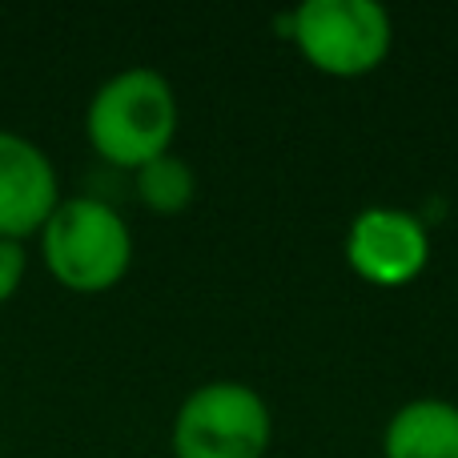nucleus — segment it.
I'll return each instance as SVG.
<instances>
[{
    "instance_id": "obj_6",
    "label": "nucleus",
    "mask_w": 458,
    "mask_h": 458,
    "mask_svg": "<svg viewBox=\"0 0 458 458\" xmlns=\"http://www.w3.org/2000/svg\"><path fill=\"white\" fill-rule=\"evenodd\" d=\"M61 198L56 161L29 133L0 125V237L24 245L37 242Z\"/></svg>"
},
{
    "instance_id": "obj_4",
    "label": "nucleus",
    "mask_w": 458,
    "mask_h": 458,
    "mask_svg": "<svg viewBox=\"0 0 458 458\" xmlns=\"http://www.w3.org/2000/svg\"><path fill=\"white\" fill-rule=\"evenodd\" d=\"M274 446V411L242 378H209L182 398L169 422L174 458H266Z\"/></svg>"
},
{
    "instance_id": "obj_5",
    "label": "nucleus",
    "mask_w": 458,
    "mask_h": 458,
    "mask_svg": "<svg viewBox=\"0 0 458 458\" xmlns=\"http://www.w3.org/2000/svg\"><path fill=\"white\" fill-rule=\"evenodd\" d=\"M346 266L374 290H403L430 266V225L403 206H366L346 225Z\"/></svg>"
},
{
    "instance_id": "obj_1",
    "label": "nucleus",
    "mask_w": 458,
    "mask_h": 458,
    "mask_svg": "<svg viewBox=\"0 0 458 458\" xmlns=\"http://www.w3.org/2000/svg\"><path fill=\"white\" fill-rule=\"evenodd\" d=\"M182 105L165 72L129 64L105 77L85 105V141L105 165L137 174L141 165L174 153Z\"/></svg>"
},
{
    "instance_id": "obj_3",
    "label": "nucleus",
    "mask_w": 458,
    "mask_h": 458,
    "mask_svg": "<svg viewBox=\"0 0 458 458\" xmlns=\"http://www.w3.org/2000/svg\"><path fill=\"white\" fill-rule=\"evenodd\" d=\"M274 29L310 69L334 81L370 77L394 48V21L378 0H306L277 13Z\"/></svg>"
},
{
    "instance_id": "obj_8",
    "label": "nucleus",
    "mask_w": 458,
    "mask_h": 458,
    "mask_svg": "<svg viewBox=\"0 0 458 458\" xmlns=\"http://www.w3.org/2000/svg\"><path fill=\"white\" fill-rule=\"evenodd\" d=\"M133 193L149 214L157 217H177L193 206L198 198V174L182 153H165V157L149 161L133 174Z\"/></svg>"
},
{
    "instance_id": "obj_9",
    "label": "nucleus",
    "mask_w": 458,
    "mask_h": 458,
    "mask_svg": "<svg viewBox=\"0 0 458 458\" xmlns=\"http://www.w3.org/2000/svg\"><path fill=\"white\" fill-rule=\"evenodd\" d=\"M24 277H29V245L0 237V306H8L24 290Z\"/></svg>"
},
{
    "instance_id": "obj_7",
    "label": "nucleus",
    "mask_w": 458,
    "mask_h": 458,
    "mask_svg": "<svg viewBox=\"0 0 458 458\" xmlns=\"http://www.w3.org/2000/svg\"><path fill=\"white\" fill-rule=\"evenodd\" d=\"M382 458H458V403L411 398L382 427Z\"/></svg>"
},
{
    "instance_id": "obj_2",
    "label": "nucleus",
    "mask_w": 458,
    "mask_h": 458,
    "mask_svg": "<svg viewBox=\"0 0 458 458\" xmlns=\"http://www.w3.org/2000/svg\"><path fill=\"white\" fill-rule=\"evenodd\" d=\"M45 274L77 298L117 290L133 269V229L113 201L97 193H69L37 233Z\"/></svg>"
}]
</instances>
